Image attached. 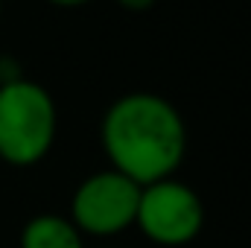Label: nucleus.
<instances>
[{
	"label": "nucleus",
	"mask_w": 251,
	"mask_h": 248,
	"mask_svg": "<svg viewBox=\"0 0 251 248\" xmlns=\"http://www.w3.org/2000/svg\"><path fill=\"white\" fill-rule=\"evenodd\" d=\"M140 184L117 170L91 173L70 196V222L82 237H117L134 228Z\"/></svg>",
	"instance_id": "4"
},
{
	"label": "nucleus",
	"mask_w": 251,
	"mask_h": 248,
	"mask_svg": "<svg viewBox=\"0 0 251 248\" xmlns=\"http://www.w3.org/2000/svg\"><path fill=\"white\" fill-rule=\"evenodd\" d=\"M0 12H3V0H0Z\"/></svg>",
	"instance_id": "9"
},
{
	"label": "nucleus",
	"mask_w": 251,
	"mask_h": 248,
	"mask_svg": "<svg viewBox=\"0 0 251 248\" xmlns=\"http://www.w3.org/2000/svg\"><path fill=\"white\" fill-rule=\"evenodd\" d=\"M53 6H62V9H73V6H85V3H91V0H50Z\"/></svg>",
	"instance_id": "8"
},
{
	"label": "nucleus",
	"mask_w": 251,
	"mask_h": 248,
	"mask_svg": "<svg viewBox=\"0 0 251 248\" xmlns=\"http://www.w3.org/2000/svg\"><path fill=\"white\" fill-rule=\"evenodd\" d=\"M120 9H126V12H134V15H140V12H149L158 0H114Z\"/></svg>",
	"instance_id": "7"
},
{
	"label": "nucleus",
	"mask_w": 251,
	"mask_h": 248,
	"mask_svg": "<svg viewBox=\"0 0 251 248\" xmlns=\"http://www.w3.org/2000/svg\"><path fill=\"white\" fill-rule=\"evenodd\" d=\"M24 79V67L18 64L15 56H0V85H9V82H18Z\"/></svg>",
	"instance_id": "6"
},
{
	"label": "nucleus",
	"mask_w": 251,
	"mask_h": 248,
	"mask_svg": "<svg viewBox=\"0 0 251 248\" xmlns=\"http://www.w3.org/2000/svg\"><path fill=\"white\" fill-rule=\"evenodd\" d=\"M100 143L111 170L146 187L178 173L187 155V125L170 99L134 91L105 108Z\"/></svg>",
	"instance_id": "1"
},
{
	"label": "nucleus",
	"mask_w": 251,
	"mask_h": 248,
	"mask_svg": "<svg viewBox=\"0 0 251 248\" xmlns=\"http://www.w3.org/2000/svg\"><path fill=\"white\" fill-rule=\"evenodd\" d=\"M134 228L161 248H184L199 240L204 228L201 196L190 184L173 178L140 187Z\"/></svg>",
	"instance_id": "3"
},
{
	"label": "nucleus",
	"mask_w": 251,
	"mask_h": 248,
	"mask_svg": "<svg viewBox=\"0 0 251 248\" xmlns=\"http://www.w3.org/2000/svg\"><path fill=\"white\" fill-rule=\"evenodd\" d=\"M21 248H85V240L67 216L38 213L24 225Z\"/></svg>",
	"instance_id": "5"
},
{
	"label": "nucleus",
	"mask_w": 251,
	"mask_h": 248,
	"mask_svg": "<svg viewBox=\"0 0 251 248\" xmlns=\"http://www.w3.org/2000/svg\"><path fill=\"white\" fill-rule=\"evenodd\" d=\"M59 134V111L50 91L32 79L0 85V161L9 167L41 164Z\"/></svg>",
	"instance_id": "2"
}]
</instances>
